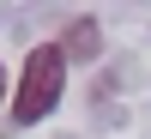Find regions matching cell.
Segmentation results:
<instances>
[{"mask_svg":"<svg viewBox=\"0 0 151 139\" xmlns=\"http://www.w3.org/2000/svg\"><path fill=\"white\" fill-rule=\"evenodd\" d=\"M60 91H67V55H60V42H36L24 73H18V91H12V121L18 127L42 121L60 103Z\"/></svg>","mask_w":151,"mask_h":139,"instance_id":"cell-1","label":"cell"},{"mask_svg":"<svg viewBox=\"0 0 151 139\" xmlns=\"http://www.w3.org/2000/svg\"><path fill=\"white\" fill-rule=\"evenodd\" d=\"M60 55L67 60H97L103 55V30H97V18H79L67 36H60Z\"/></svg>","mask_w":151,"mask_h":139,"instance_id":"cell-2","label":"cell"},{"mask_svg":"<svg viewBox=\"0 0 151 139\" xmlns=\"http://www.w3.org/2000/svg\"><path fill=\"white\" fill-rule=\"evenodd\" d=\"M12 103V85H6V67H0V109Z\"/></svg>","mask_w":151,"mask_h":139,"instance_id":"cell-3","label":"cell"}]
</instances>
